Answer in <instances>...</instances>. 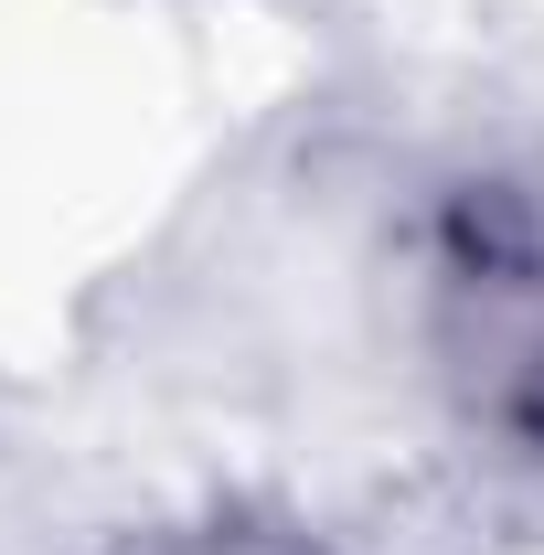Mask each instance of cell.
<instances>
[{
	"instance_id": "cell-1",
	"label": "cell",
	"mask_w": 544,
	"mask_h": 555,
	"mask_svg": "<svg viewBox=\"0 0 544 555\" xmlns=\"http://www.w3.org/2000/svg\"><path fill=\"white\" fill-rule=\"evenodd\" d=\"M129 555H310V545H288L268 524H204V534H160V545H129Z\"/></svg>"
}]
</instances>
